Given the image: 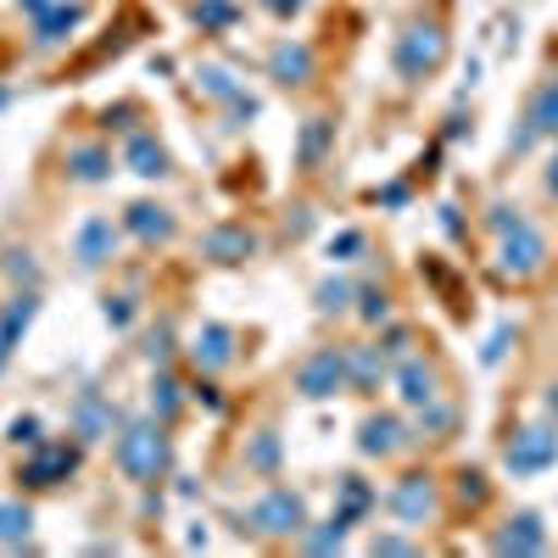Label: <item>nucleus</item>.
Listing matches in <instances>:
<instances>
[{
  "label": "nucleus",
  "instance_id": "aec40b11",
  "mask_svg": "<svg viewBox=\"0 0 558 558\" xmlns=\"http://www.w3.org/2000/svg\"><path fill=\"white\" fill-rule=\"evenodd\" d=\"M492 547H497V553H542V547H547V531H542L536 514H514V520L492 536Z\"/></svg>",
  "mask_w": 558,
  "mask_h": 558
},
{
  "label": "nucleus",
  "instance_id": "72a5a7b5",
  "mask_svg": "<svg viewBox=\"0 0 558 558\" xmlns=\"http://www.w3.org/2000/svg\"><path fill=\"white\" fill-rule=\"evenodd\" d=\"M363 246H368V241H363V229H341V235L330 241V263H357Z\"/></svg>",
  "mask_w": 558,
  "mask_h": 558
},
{
  "label": "nucleus",
  "instance_id": "1a4fd4ad",
  "mask_svg": "<svg viewBox=\"0 0 558 558\" xmlns=\"http://www.w3.org/2000/svg\"><path fill=\"white\" fill-rule=\"evenodd\" d=\"M23 7L34 17V45H39V51H51V45H62L78 28V7H73V0H23Z\"/></svg>",
  "mask_w": 558,
  "mask_h": 558
},
{
  "label": "nucleus",
  "instance_id": "393cba45",
  "mask_svg": "<svg viewBox=\"0 0 558 558\" xmlns=\"http://www.w3.org/2000/svg\"><path fill=\"white\" fill-rule=\"evenodd\" d=\"M368 508H375V486H368L363 475H341V508H336V514H341L347 525H357Z\"/></svg>",
  "mask_w": 558,
  "mask_h": 558
},
{
  "label": "nucleus",
  "instance_id": "b1692460",
  "mask_svg": "<svg viewBox=\"0 0 558 558\" xmlns=\"http://www.w3.org/2000/svg\"><path fill=\"white\" fill-rule=\"evenodd\" d=\"M191 23H196L202 34H223V28L241 23V7H235V0H196V7H191Z\"/></svg>",
  "mask_w": 558,
  "mask_h": 558
},
{
  "label": "nucleus",
  "instance_id": "f257e3e1",
  "mask_svg": "<svg viewBox=\"0 0 558 558\" xmlns=\"http://www.w3.org/2000/svg\"><path fill=\"white\" fill-rule=\"evenodd\" d=\"M112 458H118V470H123L129 481L151 486V481L168 470L173 447H168L162 425H123V430H118V447H112Z\"/></svg>",
  "mask_w": 558,
  "mask_h": 558
},
{
  "label": "nucleus",
  "instance_id": "c9c22d12",
  "mask_svg": "<svg viewBox=\"0 0 558 558\" xmlns=\"http://www.w3.org/2000/svg\"><path fill=\"white\" fill-rule=\"evenodd\" d=\"M0 268H7V274L17 279V286H34V279H39V263H34V252H7V263H0Z\"/></svg>",
  "mask_w": 558,
  "mask_h": 558
},
{
  "label": "nucleus",
  "instance_id": "37998d69",
  "mask_svg": "<svg viewBox=\"0 0 558 558\" xmlns=\"http://www.w3.org/2000/svg\"><path fill=\"white\" fill-rule=\"evenodd\" d=\"M408 347H413L408 330H386V336H380V352H386V357H408Z\"/></svg>",
  "mask_w": 558,
  "mask_h": 558
},
{
  "label": "nucleus",
  "instance_id": "2f4dec72",
  "mask_svg": "<svg viewBox=\"0 0 558 558\" xmlns=\"http://www.w3.org/2000/svg\"><path fill=\"white\" fill-rule=\"evenodd\" d=\"M179 408H184V397H179V380H173V375H157V380H151V413H157L162 425H168V418H173Z\"/></svg>",
  "mask_w": 558,
  "mask_h": 558
},
{
  "label": "nucleus",
  "instance_id": "3c124183",
  "mask_svg": "<svg viewBox=\"0 0 558 558\" xmlns=\"http://www.w3.org/2000/svg\"><path fill=\"white\" fill-rule=\"evenodd\" d=\"M441 229H447V235H458V229H463V218H458V207H441Z\"/></svg>",
  "mask_w": 558,
  "mask_h": 558
},
{
  "label": "nucleus",
  "instance_id": "a18cd8bd",
  "mask_svg": "<svg viewBox=\"0 0 558 558\" xmlns=\"http://www.w3.org/2000/svg\"><path fill=\"white\" fill-rule=\"evenodd\" d=\"M368 547H375V553H413V542H408V536H375Z\"/></svg>",
  "mask_w": 558,
  "mask_h": 558
},
{
  "label": "nucleus",
  "instance_id": "c756f323",
  "mask_svg": "<svg viewBox=\"0 0 558 558\" xmlns=\"http://www.w3.org/2000/svg\"><path fill=\"white\" fill-rule=\"evenodd\" d=\"M341 542H347V520H341V514L324 520L318 531H302V547H307V553H341Z\"/></svg>",
  "mask_w": 558,
  "mask_h": 558
},
{
  "label": "nucleus",
  "instance_id": "58836bf2",
  "mask_svg": "<svg viewBox=\"0 0 558 558\" xmlns=\"http://www.w3.org/2000/svg\"><path fill=\"white\" fill-rule=\"evenodd\" d=\"M107 324L112 330H129L134 324V296H107Z\"/></svg>",
  "mask_w": 558,
  "mask_h": 558
},
{
  "label": "nucleus",
  "instance_id": "4be33fe9",
  "mask_svg": "<svg viewBox=\"0 0 558 558\" xmlns=\"http://www.w3.org/2000/svg\"><path fill=\"white\" fill-rule=\"evenodd\" d=\"M68 173L78 184H101V179H112V151L107 146H73L68 151Z\"/></svg>",
  "mask_w": 558,
  "mask_h": 558
},
{
  "label": "nucleus",
  "instance_id": "6ab92c4d",
  "mask_svg": "<svg viewBox=\"0 0 558 558\" xmlns=\"http://www.w3.org/2000/svg\"><path fill=\"white\" fill-rule=\"evenodd\" d=\"M123 162H129V173H140V179H168V151L157 146V134H129V146H123Z\"/></svg>",
  "mask_w": 558,
  "mask_h": 558
},
{
  "label": "nucleus",
  "instance_id": "8fccbe9b",
  "mask_svg": "<svg viewBox=\"0 0 558 558\" xmlns=\"http://www.w3.org/2000/svg\"><path fill=\"white\" fill-rule=\"evenodd\" d=\"M196 397H202V402H207V408H213V413H218V408H223V397H218V386H207V380H202V386H196Z\"/></svg>",
  "mask_w": 558,
  "mask_h": 558
},
{
  "label": "nucleus",
  "instance_id": "603ef678",
  "mask_svg": "<svg viewBox=\"0 0 558 558\" xmlns=\"http://www.w3.org/2000/svg\"><path fill=\"white\" fill-rule=\"evenodd\" d=\"M542 184H547V196H558V151H553V162H547V173H542Z\"/></svg>",
  "mask_w": 558,
  "mask_h": 558
},
{
  "label": "nucleus",
  "instance_id": "bb28decb",
  "mask_svg": "<svg viewBox=\"0 0 558 558\" xmlns=\"http://www.w3.org/2000/svg\"><path fill=\"white\" fill-rule=\"evenodd\" d=\"M28 525H34L28 502H0V542H7V547H23L28 542Z\"/></svg>",
  "mask_w": 558,
  "mask_h": 558
},
{
  "label": "nucleus",
  "instance_id": "a211bd4d",
  "mask_svg": "<svg viewBox=\"0 0 558 558\" xmlns=\"http://www.w3.org/2000/svg\"><path fill=\"white\" fill-rule=\"evenodd\" d=\"M112 418H118V408H112L101 391H84V397L73 402V430H78L84 441H101V436L112 430Z\"/></svg>",
  "mask_w": 558,
  "mask_h": 558
},
{
  "label": "nucleus",
  "instance_id": "864d4df0",
  "mask_svg": "<svg viewBox=\"0 0 558 558\" xmlns=\"http://www.w3.org/2000/svg\"><path fill=\"white\" fill-rule=\"evenodd\" d=\"M547 413L558 418V386H547Z\"/></svg>",
  "mask_w": 558,
  "mask_h": 558
},
{
  "label": "nucleus",
  "instance_id": "7c9ffc66",
  "mask_svg": "<svg viewBox=\"0 0 558 558\" xmlns=\"http://www.w3.org/2000/svg\"><path fill=\"white\" fill-rule=\"evenodd\" d=\"M196 84H202V96H213V101H235L241 96V84H235V73H229V68H202Z\"/></svg>",
  "mask_w": 558,
  "mask_h": 558
},
{
  "label": "nucleus",
  "instance_id": "5fc2aeb1",
  "mask_svg": "<svg viewBox=\"0 0 558 558\" xmlns=\"http://www.w3.org/2000/svg\"><path fill=\"white\" fill-rule=\"evenodd\" d=\"M0 101H7V96H0Z\"/></svg>",
  "mask_w": 558,
  "mask_h": 558
},
{
  "label": "nucleus",
  "instance_id": "4c0bfd02",
  "mask_svg": "<svg viewBox=\"0 0 558 558\" xmlns=\"http://www.w3.org/2000/svg\"><path fill=\"white\" fill-rule=\"evenodd\" d=\"M146 357H151L157 368L173 357V330H168V324H157V330H151V341H146Z\"/></svg>",
  "mask_w": 558,
  "mask_h": 558
},
{
  "label": "nucleus",
  "instance_id": "a878e982",
  "mask_svg": "<svg viewBox=\"0 0 558 558\" xmlns=\"http://www.w3.org/2000/svg\"><path fill=\"white\" fill-rule=\"evenodd\" d=\"M525 123H531L536 134H558V78H547V84L536 89V96H531Z\"/></svg>",
  "mask_w": 558,
  "mask_h": 558
},
{
  "label": "nucleus",
  "instance_id": "9d476101",
  "mask_svg": "<svg viewBox=\"0 0 558 558\" xmlns=\"http://www.w3.org/2000/svg\"><path fill=\"white\" fill-rule=\"evenodd\" d=\"M78 470V447H39L28 463H23V486H34V492H51V486H62L68 475Z\"/></svg>",
  "mask_w": 558,
  "mask_h": 558
},
{
  "label": "nucleus",
  "instance_id": "7ed1b4c3",
  "mask_svg": "<svg viewBox=\"0 0 558 558\" xmlns=\"http://www.w3.org/2000/svg\"><path fill=\"white\" fill-rule=\"evenodd\" d=\"M246 525H252L257 536H302V531H307V502H302V492H291V486H268V492L252 502ZM246 525H241V531H246Z\"/></svg>",
  "mask_w": 558,
  "mask_h": 558
},
{
  "label": "nucleus",
  "instance_id": "9b49d317",
  "mask_svg": "<svg viewBox=\"0 0 558 558\" xmlns=\"http://www.w3.org/2000/svg\"><path fill=\"white\" fill-rule=\"evenodd\" d=\"M118 235H123V229H118L112 218H84V223H78V235H73V257H78V268H101V263H112Z\"/></svg>",
  "mask_w": 558,
  "mask_h": 558
},
{
  "label": "nucleus",
  "instance_id": "a19ab883",
  "mask_svg": "<svg viewBox=\"0 0 558 558\" xmlns=\"http://www.w3.org/2000/svg\"><path fill=\"white\" fill-rule=\"evenodd\" d=\"M17 447H39V418L34 413H23V418H12V430H7Z\"/></svg>",
  "mask_w": 558,
  "mask_h": 558
},
{
  "label": "nucleus",
  "instance_id": "c03bdc74",
  "mask_svg": "<svg viewBox=\"0 0 558 558\" xmlns=\"http://www.w3.org/2000/svg\"><path fill=\"white\" fill-rule=\"evenodd\" d=\"M257 7H263V12H274V17H296V12L307 7V0H257Z\"/></svg>",
  "mask_w": 558,
  "mask_h": 558
},
{
  "label": "nucleus",
  "instance_id": "e433bc0d",
  "mask_svg": "<svg viewBox=\"0 0 558 558\" xmlns=\"http://www.w3.org/2000/svg\"><path fill=\"white\" fill-rule=\"evenodd\" d=\"M458 497L470 502V508H481V502H486V475H481V470H463V475H458Z\"/></svg>",
  "mask_w": 558,
  "mask_h": 558
},
{
  "label": "nucleus",
  "instance_id": "0eeeda50",
  "mask_svg": "<svg viewBox=\"0 0 558 558\" xmlns=\"http://www.w3.org/2000/svg\"><path fill=\"white\" fill-rule=\"evenodd\" d=\"M542 263H547V241L536 235V229H531V223L508 229L502 246H497V268H502V274H514V279H531Z\"/></svg>",
  "mask_w": 558,
  "mask_h": 558
},
{
  "label": "nucleus",
  "instance_id": "ddd939ff",
  "mask_svg": "<svg viewBox=\"0 0 558 558\" xmlns=\"http://www.w3.org/2000/svg\"><path fill=\"white\" fill-rule=\"evenodd\" d=\"M191 363L202 368V375L229 368L235 363V330H229V324H202V330L191 336Z\"/></svg>",
  "mask_w": 558,
  "mask_h": 558
},
{
  "label": "nucleus",
  "instance_id": "f8f14e48",
  "mask_svg": "<svg viewBox=\"0 0 558 558\" xmlns=\"http://www.w3.org/2000/svg\"><path fill=\"white\" fill-rule=\"evenodd\" d=\"M413 436L402 430V418L397 413H368L363 425H357V452L363 458H391V452H402Z\"/></svg>",
  "mask_w": 558,
  "mask_h": 558
},
{
  "label": "nucleus",
  "instance_id": "09e8293b",
  "mask_svg": "<svg viewBox=\"0 0 558 558\" xmlns=\"http://www.w3.org/2000/svg\"><path fill=\"white\" fill-rule=\"evenodd\" d=\"M380 202H386V207H402V202H408V184H386Z\"/></svg>",
  "mask_w": 558,
  "mask_h": 558
},
{
  "label": "nucleus",
  "instance_id": "2eb2a0df",
  "mask_svg": "<svg viewBox=\"0 0 558 558\" xmlns=\"http://www.w3.org/2000/svg\"><path fill=\"white\" fill-rule=\"evenodd\" d=\"M123 229L134 241H146V246H162V241H173V213L157 207V202H134L123 213Z\"/></svg>",
  "mask_w": 558,
  "mask_h": 558
},
{
  "label": "nucleus",
  "instance_id": "4468645a",
  "mask_svg": "<svg viewBox=\"0 0 558 558\" xmlns=\"http://www.w3.org/2000/svg\"><path fill=\"white\" fill-rule=\"evenodd\" d=\"M268 78H274V84H286V89L307 84V78H313V51H307L302 39H279V45H274V57H268Z\"/></svg>",
  "mask_w": 558,
  "mask_h": 558
},
{
  "label": "nucleus",
  "instance_id": "39448f33",
  "mask_svg": "<svg viewBox=\"0 0 558 558\" xmlns=\"http://www.w3.org/2000/svg\"><path fill=\"white\" fill-rule=\"evenodd\" d=\"M553 463H558V430H553V425H525L514 441L502 447V470L520 475V481L553 470Z\"/></svg>",
  "mask_w": 558,
  "mask_h": 558
},
{
  "label": "nucleus",
  "instance_id": "de8ad7c7",
  "mask_svg": "<svg viewBox=\"0 0 558 558\" xmlns=\"http://www.w3.org/2000/svg\"><path fill=\"white\" fill-rule=\"evenodd\" d=\"M129 118H134V107H107V129H129Z\"/></svg>",
  "mask_w": 558,
  "mask_h": 558
},
{
  "label": "nucleus",
  "instance_id": "49530a36",
  "mask_svg": "<svg viewBox=\"0 0 558 558\" xmlns=\"http://www.w3.org/2000/svg\"><path fill=\"white\" fill-rule=\"evenodd\" d=\"M229 118H235V123L257 118V101H252V96H235V101H229Z\"/></svg>",
  "mask_w": 558,
  "mask_h": 558
},
{
  "label": "nucleus",
  "instance_id": "412c9836",
  "mask_svg": "<svg viewBox=\"0 0 558 558\" xmlns=\"http://www.w3.org/2000/svg\"><path fill=\"white\" fill-rule=\"evenodd\" d=\"M386 352L380 347H347V375H352V391H380L386 386Z\"/></svg>",
  "mask_w": 558,
  "mask_h": 558
},
{
  "label": "nucleus",
  "instance_id": "5701e85b",
  "mask_svg": "<svg viewBox=\"0 0 558 558\" xmlns=\"http://www.w3.org/2000/svg\"><path fill=\"white\" fill-rule=\"evenodd\" d=\"M330 140H336V123L330 118H307L302 123V140H296V162L302 168H318L324 151H330Z\"/></svg>",
  "mask_w": 558,
  "mask_h": 558
},
{
  "label": "nucleus",
  "instance_id": "dca6fc26",
  "mask_svg": "<svg viewBox=\"0 0 558 558\" xmlns=\"http://www.w3.org/2000/svg\"><path fill=\"white\" fill-rule=\"evenodd\" d=\"M202 252L213 263H246L257 252V235H252V229H241V223H218V229H207V235H202Z\"/></svg>",
  "mask_w": 558,
  "mask_h": 558
},
{
  "label": "nucleus",
  "instance_id": "ea45409f",
  "mask_svg": "<svg viewBox=\"0 0 558 558\" xmlns=\"http://www.w3.org/2000/svg\"><path fill=\"white\" fill-rule=\"evenodd\" d=\"M508 341H514V324H497V330H492V341H486V352H481V363H502Z\"/></svg>",
  "mask_w": 558,
  "mask_h": 558
},
{
  "label": "nucleus",
  "instance_id": "20e7f679",
  "mask_svg": "<svg viewBox=\"0 0 558 558\" xmlns=\"http://www.w3.org/2000/svg\"><path fill=\"white\" fill-rule=\"evenodd\" d=\"M296 391H302L307 402H330V397L352 391V375H347V347H318V352H307V357H302V368H296Z\"/></svg>",
  "mask_w": 558,
  "mask_h": 558
},
{
  "label": "nucleus",
  "instance_id": "423d86ee",
  "mask_svg": "<svg viewBox=\"0 0 558 558\" xmlns=\"http://www.w3.org/2000/svg\"><path fill=\"white\" fill-rule=\"evenodd\" d=\"M34 313H39V296H34V286H23V291H12L7 302H0V375H7L12 352L23 347V336H28Z\"/></svg>",
  "mask_w": 558,
  "mask_h": 558
},
{
  "label": "nucleus",
  "instance_id": "f03ea898",
  "mask_svg": "<svg viewBox=\"0 0 558 558\" xmlns=\"http://www.w3.org/2000/svg\"><path fill=\"white\" fill-rule=\"evenodd\" d=\"M441 57H447V34H441L436 23H408V28L397 34V51H391V62H397V73H402L408 84L430 78V73L441 68Z\"/></svg>",
  "mask_w": 558,
  "mask_h": 558
},
{
  "label": "nucleus",
  "instance_id": "6e6552de",
  "mask_svg": "<svg viewBox=\"0 0 558 558\" xmlns=\"http://www.w3.org/2000/svg\"><path fill=\"white\" fill-rule=\"evenodd\" d=\"M386 508L402 520V525H425L430 514H436V486H430V475H402L397 486H391V497H386Z\"/></svg>",
  "mask_w": 558,
  "mask_h": 558
},
{
  "label": "nucleus",
  "instance_id": "79ce46f5",
  "mask_svg": "<svg viewBox=\"0 0 558 558\" xmlns=\"http://www.w3.org/2000/svg\"><path fill=\"white\" fill-rule=\"evenodd\" d=\"M486 223H492V229H497V235H508V229H520V223H525V218H520V207H508V202H497V207H492V218H486Z\"/></svg>",
  "mask_w": 558,
  "mask_h": 558
},
{
  "label": "nucleus",
  "instance_id": "c85d7f7f",
  "mask_svg": "<svg viewBox=\"0 0 558 558\" xmlns=\"http://www.w3.org/2000/svg\"><path fill=\"white\" fill-rule=\"evenodd\" d=\"M246 470H252V475H274V470H279V436H274V430L252 436V447H246Z\"/></svg>",
  "mask_w": 558,
  "mask_h": 558
},
{
  "label": "nucleus",
  "instance_id": "f704fd0d",
  "mask_svg": "<svg viewBox=\"0 0 558 558\" xmlns=\"http://www.w3.org/2000/svg\"><path fill=\"white\" fill-rule=\"evenodd\" d=\"M447 425H452V408H447L441 397L418 408V436H436V430H447Z\"/></svg>",
  "mask_w": 558,
  "mask_h": 558
},
{
  "label": "nucleus",
  "instance_id": "f3484780",
  "mask_svg": "<svg viewBox=\"0 0 558 558\" xmlns=\"http://www.w3.org/2000/svg\"><path fill=\"white\" fill-rule=\"evenodd\" d=\"M397 397H402L408 408L436 402V397H441V391H436V368H430L425 357H402V363H397Z\"/></svg>",
  "mask_w": 558,
  "mask_h": 558
},
{
  "label": "nucleus",
  "instance_id": "cd10ccee",
  "mask_svg": "<svg viewBox=\"0 0 558 558\" xmlns=\"http://www.w3.org/2000/svg\"><path fill=\"white\" fill-rule=\"evenodd\" d=\"M313 302H318V313H347V307L357 302V291L347 286V279H318V286H313Z\"/></svg>",
  "mask_w": 558,
  "mask_h": 558
},
{
  "label": "nucleus",
  "instance_id": "473e14b6",
  "mask_svg": "<svg viewBox=\"0 0 558 558\" xmlns=\"http://www.w3.org/2000/svg\"><path fill=\"white\" fill-rule=\"evenodd\" d=\"M357 318H363V324H386V318H391V296H386L380 286L357 291Z\"/></svg>",
  "mask_w": 558,
  "mask_h": 558
}]
</instances>
